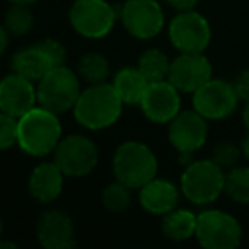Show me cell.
Returning <instances> with one entry per match:
<instances>
[{"mask_svg":"<svg viewBox=\"0 0 249 249\" xmlns=\"http://www.w3.org/2000/svg\"><path fill=\"white\" fill-rule=\"evenodd\" d=\"M224 191L237 203H249V167H234L225 174Z\"/></svg>","mask_w":249,"mask_h":249,"instance_id":"obj_23","label":"cell"},{"mask_svg":"<svg viewBox=\"0 0 249 249\" xmlns=\"http://www.w3.org/2000/svg\"><path fill=\"white\" fill-rule=\"evenodd\" d=\"M7 29H2V31H0V39H2V45H0V52L4 53L5 50H7V43H9V38H7Z\"/></svg>","mask_w":249,"mask_h":249,"instance_id":"obj_32","label":"cell"},{"mask_svg":"<svg viewBox=\"0 0 249 249\" xmlns=\"http://www.w3.org/2000/svg\"><path fill=\"white\" fill-rule=\"evenodd\" d=\"M207 121L196 109L179 113L169 124V140L181 154H193L207 140Z\"/></svg>","mask_w":249,"mask_h":249,"instance_id":"obj_14","label":"cell"},{"mask_svg":"<svg viewBox=\"0 0 249 249\" xmlns=\"http://www.w3.org/2000/svg\"><path fill=\"white\" fill-rule=\"evenodd\" d=\"M33 28V14L24 4H14L5 14V29L14 36H22Z\"/></svg>","mask_w":249,"mask_h":249,"instance_id":"obj_25","label":"cell"},{"mask_svg":"<svg viewBox=\"0 0 249 249\" xmlns=\"http://www.w3.org/2000/svg\"><path fill=\"white\" fill-rule=\"evenodd\" d=\"M38 94L31 86V80L19 73L5 77L0 84V107L14 118H21L35 107Z\"/></svg>","mask_w":249,"mask_h":249,"instance_id":"obj_15","label":"cell"},{"mask_svg":"<svg viewBox=\"0 0 249 249\" xmlns=\"http://www.w3.org/2000/svg\"><path fill=\"white\" fill-rule=\"evenodd\" d=\"M62 126L56 113L46 107H33L29 113L19 118L18 143L26 154L46 156L60 143Z\"/></svg>","mask_w":249,"mask_h":249,"instance_id":"obj_1","label":"cell"},{"mask_svg":"<svg viewBox=\"0 0 249 249\" xmlns=\"http://www.w3.org/2000/svg\"><path fill=\"white\" fill-rule=\"evenodd\" d=\"M140 106L150 121L167 123V121H173L179 113V94L169 80L152 82L147 87Z\"/></svg>","mask_w":249,"mask_h":249,"instance_id":"obj_13","label":"cell"},{"mask_svg":"<svg viewBox=\"0 0 249 249\" xmlns=\"http://www.w3.org/2000/svg\"><path fill=\"white\" fill-rule=\"evenodd\" d=\"M113 169L116 179L128 188H142L156 178L157 159L143 143L126 142L114 154Z\"/></svg>","mask_w":249,"mask_h":249,"instance_id":"obj_3","label":"cell"},{"mask_svg":"<svg viewBox=\"0 0 249 249\" xmlns=\"http://www.w3.org/2000/svg\"><path fill=\"white\" fill-rule=\"evenodd\" d=\"M63 171L55 164H39L29 178V191L33 198L41 203L56 200L63 188Z\"/></svg>","mask_w":249,"mask_h":249,"instance_id":"obj_17","label":"cell"},{"mask_svg":"<svg viewBox=\"0 0 249 249\" xmlns=\"http://www.w3.org/2000/svg\"><path fill=\"white\" fill-rule=\"evenodd\" d=\"M239 156H241V150L231 142H222L218 143L213 149V156H212V160L215 164L224 169V167H232L235 162H237Z\"/></svg>","mask_w":249,"mask_h":249,"instance_id":"obj_28","label":"cell"},{"mask_svg":"<svg viewBox=\"0 0 249 249\" xmlns=\"http://www.w3.org/2000/svg\"><path fill=\"white\" fill-rule=\"evenodd\" d=\"M12 4H24V5H28V4H33V2H36V0H11Z\"/></svg>","mask_w":249,"mask_h":249,"instance_id":"obj_35","label":"cell"},{"mask_svg":"<svg viewBox=\"0 0 249 249\" xmlns=\"http://www.w3.org/2000/svg\"><path fill=\"white\" fill-rule=\"evenodd\" d=\"M130 201H132L130 188L121 181L109 184L103 191V203L109 212H124L130 207Z\"/></svg>","mask_w":249,"mask_h":249,"instance_id":"obj_26","label":"cell"},{"mask_svg":"<svg viewBox=\"0 0 249 249\" xmlns=\"http://www.w3.org/2000/svg\"><path fill=\"white\" fill-rule=\"evenodd\" d=\"M239 96L234 86L225 80H208L195 92V109L208 120H220L235 109Z\"/></svg>","mask_w":249,"mask_h":249,"instance_id":"obj_10","label":"cell"},{"mask_svg":"<svg viewBox=\"0 0 249 249\" xmlns=\"http://www.w3.org/2000/svg\"><path fill=\"white\" fill-rule=\"evenodd\" d=\"M12 69L16 73L29 80H41L52 69H55L50 56L38 46V43L29 48L19 50L12 58Z\"/></svg>","mask_w":249,"mask_h":249,"instance_id":"obj_19","label":"cell"},{"mask_svg":"<svg viewBox=\"0 0 249 249\" xmlns=\"http://www.w3.org/2000/svg\"><path fill=\"white\" fill-rule=\"evenodd\" d=\"M55 162L65 176H86L97 164V149L92 140L82 135L67 137L56 145Z\"/></svg>","mask_w":249,"mask_h":249,"instance_id":"obj_8","label":"cell"},{"mask_svg":"<svg viewBox=\"0 0 249 249\" xmlns=\"http://www.w3.org/2000/svg\"><path fill=\"white\" fill-rule=\"evenodd\" d=\"M169 82L183 92H196L212 79V65L201 53H183L171 62Z\"/></svg>","mask_w":249,"mask_h":249,"instance_id":"obj_12","label":"cell"},{"mask_svg":"<svg viewBox=\"0 0 249 249\" xmlns=\"http://www.w3.org/2000/svg\"><path fill=\"white\" fill-rule=\"evenodd\" d=\"M69 18L73 29L86 38H103L116 21L114 9L106 0H75Z\"/></svg>","mask_w":249,"mask_h":249,"instance_id":"obj_7","label":"cell"},{"mask_svg":"<svg viewBox=\"0 0 249 249\" xmlns=\"http://www.w3.org/2000/svg\"><path fill=\"white\" fill-rule=\"evenodd\" d=\"M19 133V118H14L7 113H2L0 116V147L9 149L18 142Z\"/></svg>","mask_w":249,"mask_h":249,"instance_id":"obj_27","label":"cell"},{"mask_svg":"<svg viewBox=\"0 0 249 249\" xmlns=\"http://www.w3.org/2000/svg\"><path fill=\"white\" fill-rule=\"evenodd\" d=\"M79 72L87 82L103 84L109 77V63L99 53H87L80 60Z\"/></svg>","mask_w":249,"mask_h":249,"instance_id":"obj_24","label":"cell"},{"mask_svg":"<svg viewBox=\"0 0 249 249\" xmlns=\"http://www.w3.org/2000/svg\"><path fill=\"white\" fill-rule=\"evenodd\" d=\"M38 46L50 56V60L53 62V65L55 67L63 65V60H65V50H63V46L60 45L58 41H55V39H43V41L38 43Z\"/></svg>","mask_w":249,"mask_h":249,"instance_id":"obj_29","label":"cell"},{"mask_svg":"<svg viewBox=\"0 0 249 249\" xmlns=\"http://www.w3.org/2000/svg\"><path fill=\"white\" fill-rule=\"evenodd\" d=\"M169 69H171L169 60L159 50H149V52H145L140 56L139 70L143 73V77L150 84L159 82V80H166V77H169Z\"/></svg>","mask_w":249,"mask_h":249,"instance_id":"obj_22","label":"cell"},{"mask_svg":"<svg viewBox=\"0 0 249 249\" xmlns=\"http://www.w3.org/2000/svg\"><path fill=\"white\" fill-rule=\"evenodd\" d=\"M149 84L139 69H123L114 77L113 86L124 104H137L142 101Z\"/></svg>","mask_w":249,"mask_h":249,"instance_id":"obj_20","label":"cell"},{"mask_svg":"<svg viewBox=\"0 0 249 249\" xmlns=\"http://www.w3.org/2000/svg\"><path fill=\"white\" fill-rule=\"evenodd\" d=\"M234 89L237 92L239 99H244L246 103L249 101V70H242L234 80Z\"/></svg>","mask_w":249,"mask_h":249,"instance_id":"obj_30","label":"cell"},{"mask_svg":"<svg viewBox=\"0 0 249 249\" xmlns=\"http://www.w3.org/2000/svg\"><path fill=\"white\" fill-rule=\"evenodd\" d=\"M121 97L118 96L114 86L109 84H94L86 89L77 99L75 118L82 126L90 130H101L111 126L120 118Z\"/></svg>","mask_w":249,"mask_h":249,"instance_id":"obj_2","label":"cell"},{"mask_svg":"<svg viewBox=\"0 0 249 249\" xmlns=\"http://www.w3.org/2000/svg\"><path fill=\"white\" fill-rule=\"evenodd\" d=\"M169 38L183 53H201L210 43V26L196 12L183 11L171 22Z\"/></svg>","mask_w":249,"mask_h":249,"instance_id":"obj_9","label":"cell"},{"mask_svg":"<svg viewBox=\"0 0 249 249\" xmlns=\"http://www.w3.org/2000/svg\"><path fill=\"white\" fill-rule=\"evenodd\" d=\"M242 154H244V156L249 159V135L242 140Z\"/></svg>","mask_w":249,"mask_h":249,"instance_id":"obj_33","label":"cell"},{"mask_svg":"<svg viewBox=\"0 0 249 249\" xmlns=\"http://www.w3.org/2000/svg\"><path fill=\"white\" fill-rule=\"evenodd\" d=\"M167 4H171L178 11H191L198 4V0H167Z\"/></svg>","mask_w":249,"mask_h":249,"instance_id":"obj_31","label":"cell"},{"mask_svg":"<svg viewBox=\"0 0 249 249\" xmlns=\"http://www.w3.org/2000/svg\"><path fill=\"white\" fill-rule=\"evenodd\" d=\"M38 239L46 249H69L73 241V224L67 213L50 210L43 213L38 224Z\"/></svg>","mask_w":249,"mask_h":249,"instance_id":"obj_16","label":"cell"},{"mask_svg":"<svg viewBox=\"0 0 249 249\" xmlns=\"http://www.w3.org/2000/svg\"><path fill=\"white\" fill-rule=\"evenodd\" d=\"M198 217L188 210H173L167 213L162 224V232L171 241H186L196 234Z\"/></svg>","mask_w":249,"mask_h":249,"instance_id":"obj_21","label":"cell"},{"mask_svg":"<svg viewBox=\"0 0 249 249\" xmlns=\"http://www.w3.org/2000/svg\"><path fill=\"white\" fill-rule=\"evenodd\" d=\"M179 200L178 188L164 179H152L140 188V203L147 212L156 215L169 213Z\"/></svg>","mask_w":249,"mask_h":249,"instance_id":"obj_18","label":"cell"},{"mask_svg":"<svg viewBox=\"0 0 249 249\" xmlns=\"http://www.w3.org/2000/svg\"><path fill=\"white\" fill-rule=\"evenodd\" d=\"M121 19L126 31L140 39L159 35L164 26V14L156 0H128L123 5Z\"/></svg>","mask_w":249,"mask_h":249,"instance_id":"obj_11","label":"cell"},{"mask_svg":"<svg viewBox=\"0 0 249 249\" xmlns=\"http://www.w3.org/2000/svg\"><path fill=\"white\" fill-rule=\"evenodd\" d=\"M79 96V79L72 70L63 65L52 69L39 80L38 101L43 107L53 113H63L69 107L75 106Z\"/></svg>","mask_w":249,"mask_h":249,"instance_id":"obj_5","label":"cell"},{"mask_svg":"<svg viewBox=\"0 0 249 249\" xmlns=\"http://www.w3.org/2000/svg\"><path fill=\"white\" fill-rule=\"evenodd\" d=\"M196 237L207 249H235L241 244V227L231 215L208 210L198 215Z\"/></svg>","mask_w":249,"mask_h":249,"instance_id":"obj_6","label":"cell"},{"mask_svg":"<svg viewBox=\"0 0 249 249\" xmlns=\"http://www.w3.org/2000/svg\"><path fill=\"white\" fill-rule=\"evenodd\" d=\"M225 174L213 160H196L184 169L181 190L188 200L196 205L212 203L224 191Z\"/></svg>","mask_w":249,"mask_h":249,"instance_id":"obj_4","label":"cell"},{"mask_svg":"<svg viewBox=\"0 0 249 249\" xmlns=\"http://www.w3.org/2000/svg\"><path fill=\"white\" fill-rule=\"evenodd\" d=\"M244 123H246V126L249 128V101L246 103V107H244Z\"/></svg>","mask_w":249,"mask_h":249,"instance_id":"obj_34","label":"cell"}]
</instances>
